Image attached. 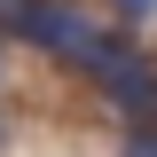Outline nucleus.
Instances as JSON below:
<instances>
[{
    "mask_svg": "<svg viewBox=\"0 0 157 157\" xmlns=\"http://www.w3.org/2000/svg\"><path fill=\"white\" fill-rule=\"evenodd\" d=\"M0 24H8V32H24L32 47H47V55H78V63H86V47H94L86 16H78V8H63V0H0Z\"/></svg>",
    "mask_w": 157,
    "mask_h": 157,
    "instance_id": "f257e3e1",
    "label": "nucleus"
},
{
    "mask_svg": "<svg viewBox=\"0 0 157 157\" xmlns=\"http://www.w3.org/2000/svg\"><path fill=\"white\" fill-rule=\"evenodd\" d=\"M86 71L102 78V94H110V102H126V110H157V78H149V63L126 55L118 39H94V47H86Z\"/></svg>",
    "mask_w": 157,
    "mask_h": 157,
    "instance_id": "f03ea898",
    "label": "nucleus"
},
{
    "mask_svg": "<svg viewBox=\"0 0 157 157\" xmlns=\"http://www.w3.org/2000/svg\"><path fill=\"white\" fill-rule=\"evenodd\" d=\"M126 157H157V126H134L126 134Z\"/></svg>",
    "mask_w": 157,
    "mask_h": 157,
    "instance_id": "7ed1b4c3",
    "label": "nucleus"
},
{
    "mask_svg": "<svg viewBox=\"0 0 157 157\" xmlns=\"http://www.w3.org/2000/svg\"><path fill=\"white\" fill-rule=\"evenodd\" d=\"M118 16H126V24H141V16H157V0H118Z\"/></svg>",
    "mask_w": 157,
    "mask_h": 157,
    "instance_id": "20e7f679",
    "label": "nucleus"
},
{
    "mask_svg": "<svg viewBox=\"0 0 157 157\" xmlns=\"http://www.w3.org/2000/svg\"><path fill=\"white\" fill-rule=\"evenodd\" d=\"M0 141H8V126H0Z\"/></svg>",
    "mask_w": 157,
    "mask_h": 157,
    "instance_id": "39448f33",
    "label": "nucleus"
},
{
    "mask_svg": "<svg viewBox=\"0 0 157 157\" xmlns=\"http://www.w3.org/2000/svg\"><path fill=\"white\" fill-rule=\"evenodd\" d=\"M0 71H8V63H0Z\"/></svg>",
    "mask_w": 157,
    "mask_h": 157,
    "instance_id": "423d86ee",
    "label": "nucleus"
}]
</instances>
